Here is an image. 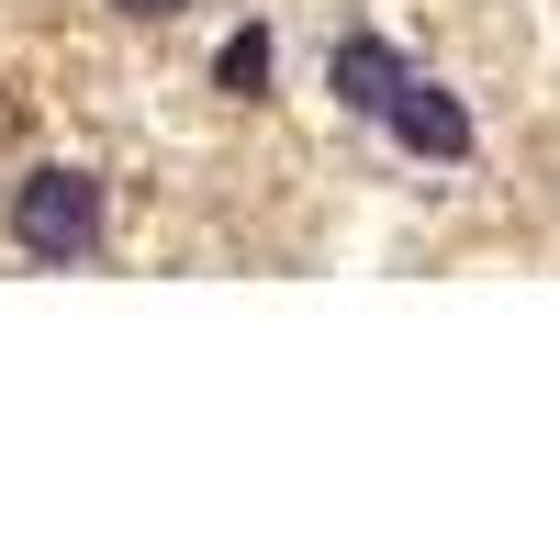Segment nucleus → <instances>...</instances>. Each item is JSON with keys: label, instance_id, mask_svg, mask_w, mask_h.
I'll list each match as a JSON object with an SVG mask.
<instances>
[{"label": "nucleus", "instance_id": "nucleus-1", "mask_svg": "<svg viewBox=\"0 0 560 560\" xmlns=\"http://www.w3.org/2000/svg\"><path fill=\"white\" fill-rule=\"evenodd\" d=\"M12 247L34 269H90L102 258V179L90 168H23V191H12Z\"/></svg>", "mask_w": 560, "mask_h": 560}, {"label": "nucleus", "instance_id": "nucleus-2", "mask_svg": "<svg viewBox=\"0 0 560 560\" xmlns=\"http://www.w3.org/2000/svg\"><path fill=\"white\" fill-rule=\"evenodd\" d=\"M382 124H393V147L427 158V168H459V158H471V102L438 90V79H404V102H393Z\"/></svg>", "mask_w": 560, "mask_h": 560}, {"label": "nucleus", "instance_id": "nucleus-3", "mask_svg": "<svg viewBox=\"0 0 560 560\" xmlns=\"http://www.w3.org/2000/svg\"><path fill=\"white\" fill-rule=\"evenodd\" d=\"M404 79H415V68L393 57L382 34H337V57H325V90H337V102H348L359 124H382V113L404 102Z\"/></svg>", "mask_w": 560, "mask_h": 560}, {"label": "nucleus", "instance_id": "nucleus-4", "mask_svg": "<svg viewBox=\"0 0 560 560\" xmlns=\"http://www.w3.org/2000/svg\"><path fill=\"white\" fill-rule=\"evenodd\" d=\"M269 68H280L269 23H236V34L213 45V90H224V102H269Z\"/></svg>", "mask_w": 560, "mask_h": 560}, {"label": "nucleus", "instance_id": "nucleus-5", "mask_svg": "<svg viewBox=\"0 0 560 560\" xmlns=\"http://www.w3.org/2000/svg\"><path fill=\"white\" fill-rule=\"evenodd\" d=\"M113 12H135V23H168V12H191V0H113Z\"/></svg>", "mask_w": 560, "mask_h": 560}]
</instances>
